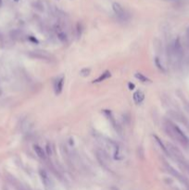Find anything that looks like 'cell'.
Masks as SVG:
<instances>
[{
    "instance_id": "obj_1",
    "label": "cell",
    "mask_w": 189,
    "mask_h": 190,
    "mask_svg": "<svg viewBox=\"0 0 189 190\" xmlns=\"http://www.w3.org/2000/svg\"><path fill=\"white\" fill-rule=\"evenodd\" d=\"M112 8H113L114 13H115L120 19L124 20V19L127 17V14H126L125 9L122 7V6H121L120 4L115 2V3H113V5H112Z\"/></svg>"
},
{
    "instance_id": "obj_2",
    "label": "cell",
    "mask_w": 189,
    "mask_h": 190,
    "mask_svg": "<svg viewBox=\"0 0 189 190\" xmlns=\"http://www.w3.org/2000/svg\"><path fill=\"white\" fill-rule=\"evenodd\" d=\"M172 132H173V134L175 135V136H176L180 141H182L183 143H187V142H188L187 137L186 136V135L182 132V130H181L178 126L172 124Z\"/></svg>"
},
{
    "instance_id": "obj_3",
    "label": "cell",
    "mask_w": 189,
    "mask_h": 190,
    "mask_svg": "<svg viewBox=\"0 0 189 190\" xmlns=\"http://www.w3.org/2000/svg\"><path fill=\"white\" fill-rule=\"evenodd\" d=\"M64 76H60L55 83V93L56 95H59L61 94L62 92V89H63V85H64Z\"/></svg>"
},
{
    "instance_id": "obj_4",
    "label": "cell",
    "mask_w": 189,
    "mask_h": 190,
    "mask_svg": "<svg viewBox=\"0 0 189 190\" xmlns=\"http://www.w3.org/2000/svg\"><path fill=\"white\" fill-rule=\"evenodd\" d=\"M144 99H145V94L142 91L138 90L134 94V100H135V102L136 104H139V103L143 102Z\"/></svg>"
},
{
    "instance_id": "obj_5",
    "label": "cell",
    "mask_w": 189,
    "mask_h": 190,
    "mask_svg": "<svg viewBox=\"0 0 189 190\" xmlns=\"http://www.w3.org/2000/svg\"><path fill=\"white\" fill-rule=\"evenodd\" d=\"M40 175H41V178H42V181H43L45 187V188L50 187V186H51V182H50V179L48 178L46 173H45V171H42V170H41V171H40Z\"/></svg>"
},
{
    "instance_id": "obj_6",
    "label": "cell",
    "mask_w": 189,
    "mask_h": 190,
    "mask_svg": "<svg viewBox=\"0 0 189 190\" xmlns=\"http://www.w3.org/2000/svg\"><path fill=\"white\" fill-rule=\"evenodd\" d=\"M34 150H35V151L36 153V155H37L40 159H45V153L44 150H43L40 146L35 145V146H34Z\"/></svg>"
},
{
    "instance_id": "obj_7",
    "label": "cell",
    "mask_w": 189,
    "mask_h": 190,
    "mask_svg": "<svg viewBox=\"0 0 189 190\" xmlns=\"http://www.w3.org/2000/svg\"><path fill=\"white\" fill-rule=\"evenodd\" d=\"M111 76V72H109V71H106L105 73H103L101 75L99 76L97 80H95L93 83H101V82H103V81H105V80H107V79H109L110 77Z\"/></svg>"
},
{
    "instance_id": "obj_8",
    "label": "cell",
    "mask_w": 189,
    "mask_h": 190,
    "mask_svg": "<svg viewBox=\"0 0 189 190\" xmlns=\"http://www.w3.org/2000/svg\"><path fill=\"white\" fill-rule=\"evenodd\" d=\"M135 78L136 79H138L139 81H141L142 83H151V80L150 79H149L147 76H145L143 74H140V73H136L135 74Z\"/></svg>"
},
{
    "instance_id": "obj_9",
    "label": "cell",
    "mask_w": 189,
    "mask_h": 190,
    "mask_svg": "<svg viewBox=\"0 0 189 190\" xmlns=\"http://www.w3.org/2000/svg\"><path fill=\"white\" fill-rule=\"evenodd\" d=\"M35 56L34 57H36V58H40V59H49L50 58V55L47 54L46 52L45 51H35Z\"/></svg>"
},
{
    "instance_id": "obj_10",
    "label": "cell",
    "mask_w": 189,
    "mask_h": 190,
    "mask_svg": "<svg viewBox=\"0 0 189 190\" xmlns=\"http://www.w3.org/2000/svg\"><path fill=\"white\" fill-rule=\"evenodd\" d=\"M91 74V69L90 68H83L80 71V75L83 77H87Z\"/></svg>"
},
{
    "instance_id": "obj_11",
    "label": "cell",
    "mask_w": 189,
    "mask_h": 190,
    "mask_svg": "<svg viewBox=\"0 0 189 190\" xmlns=\"http://www.w3.org/2000/svg\"><path fill=\"white\" fill-rule=\"evenodd\" d=\"M154 137H155V138H156V140H157V142H158V144H159V146H160V147H161V149H162V150H163V151L165 152V153H168V151H167V150H166V148H165V147H164V145H163V144H162V143H161V141H160V139H159V138H158V136H157V135H154Z\"/></svg>"
},
{
    "instance_id": "obj_12",
    "label": "cell",
    "mask_w": 189,
    "mask_h": 190,
    "mask_svg": "<svg viewBox=\"0 0 189 190\" xmlns=\"http://www.w3.org/2000/svg\"><path fill=\"white\" fill-rule=\"evenodd\" d=\"M59 38L61 41H65V40H66V35H65L64 33H60V34L59 35Z\"/></svg>"
},
{
    "instance_id": "obj_13",
    "label": "cell",
    "mask_w": 189,
    "mask_h": 190,
    "mask_svg": "<svg viewBox=\"0 0 189 190\" xmlns=\"http://www.w3.org/2000/svg\"><path fill=\"white\" fill-rule=\"evenodd\" d=\"M128 85H129V87H130V88H129L130 90H132V89H134V88H135V84H134V83H128Z\"/></svg>"
},
{
    "instance_id": "obj_14",
    "label": "cell",
    "mask_w": 189,
    "mask_h": 190,
    "mask_svg": "<svg viewBox=\"0 0 189 190\" xmlns=\"http://www.w3.org/2000/svg\"><path fill=\"white\" fill-rule=\"evenodd\" d=\"M1 4H2V0H0V6H1Z\"/></svg>"
},
{
    "instance_id": "obj_15",
    "label": "cell",
    "mask_w": 189,
    "mask_h": 190,
    "mask_svg": "<svg viewBox=\"0 0 189 190\" xmlns=\"http://www.w3.org/2000/svg\"><path fill=\"white\" fill-rule=\"evenodd\" d=\"M14 1H16V2H18V1H19V0H14Z\"/></svg>"
}]
</instances>
